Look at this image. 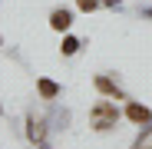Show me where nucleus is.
Here are the masks:
<instances>
[{"instance_id": "1", "label": "nucleus", "mask_w": 152, "mask_h": 149, "mask_svg": "<svg viewBox=\"0 0 152 149\" xmlns=\"http://www.w3.org/2000/svg\"><path fill=\"white\" fill-rule=\"evenodd\" d=\"M116 106L113 103H99L96 109H93V126L96 129H109V126H116Z\"/></svg>"}, {"instance_id": "2", "label": "nucleus", "mask_w": 152, "mask_h": 149, "mask_svg": "<svg viewBox=\"0 0 152 149\" xmlns=\"http://www.w3.org/2000/svg\"><path fill=\"white\" fill-rule=\"evenodd\" d=\"M69 23H73V13L69 10H53V13H50V27H53V30H69Z\"/></svg>"}, {"instance_id": "3", "label": "nucleus", "mask_w": 152, "mask_h": 149, "mask_svg": "<svg viewBox=\"0 0 152 149\" xmlns=\"http://www.w3.org/2000/svg\"><path fill=\"white\" fill-rule=\"evenodd\" d=\"M126 116H129L132 123H139V126H142V123H149V119H152V113H149L145 106H139V103H129V109H126Z\"/></svg>"}, {"instance_id": "4", "label": "nucleus", "mask_w": 152, "mask_h": 149, "mask_svg": "<svg viewBox=\"0 0 152 149\" xmlns=\"http://www.w3.org/2000/svg\"><path fill=\"white\" fill-rule=\"evenodd\" d=\"M96 90H99V93H106V96H113V99H122V93L116 90V83L106 80V76H96Z\"/></svg>"}, {"instance_id": "5", "label": "nucleus", "mask_w": 152, "mask_h": 149, "mask_svg": "<svg viewBox=\"0 0 152 149\" xmlns=\"http://www.w3.org/2000/svg\"><path fill=\"white\" fill-rule=\"evenodd\" d=\"M37 90H40V96H46V99L60 96V86H56L53 80H40V83H37Z\"/></svg>"}, {"instance_id": "6", "label": "nucleus", "mask_w": 152, "mask_h": 149, "mask_svg": "<svg viewBox=\"0 0 152 149\" xmlns=\"http://www.w3.org/2000/svg\"><path fill=\"white\" fill-rule=\"evenodd\" d=\"M80 46H83V43H80V40H76V37H66L60 50H63V57H73V53H76V50H80Z\"/></svg>"}, {"instance_id": "7", "label": "nucleus", "mask_w": 152, "mask_h": 149, "mask_svg": "<svg viewBox=\"0 0 152 149\" xmlns=\"http://www.w3.org/2000/svg\"><path fill=\"white\" fill-rule=\"evenodd\" d=\"M99 4H103V0H76V7H80L83 13H93V10H96Z\"/></svg>"}, {"instance_id": "8", "label": "nucleus", "mask_w": 152, "mask_h": 149, "mask_svg": "<svg viewBox=\"0 0 152 149\" xmlns=\"http://www.w3.org/2000/svg\"><path fill=\"white\" fill-rule=\"evenodd\" d=\"M103 4H109V7H119V0H103Z\"/></svg>"}]
</instances>
